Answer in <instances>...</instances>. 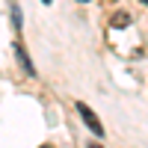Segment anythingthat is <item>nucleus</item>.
Returning <instances> with one entry per match:
<instances>
[{"mask_svg": "<svg viewBox=\"0 0 148 148\" xmlns=\"http://www.w3.org/2000/svg\"><path fill=\"white\" fill-rule=\"evenodd\" d=\"M77 113H80V119L86 121V127H89L92 133H101V136H104V125H101V119H98V116H95L83 101H77Z\"/></svg>", "mask_w": 148, "mask_h": 148, "instance_id": "f257e3e1", "label": "nucleus"}, {"mask_svg": "<svg viewBox=\"0 0 148 148\" xmlns=\"http://www.w3.org/2000/svg\"><path fill=\"white\" fill-rule=\"evenodd\" d=\"M15 53H18V62H21V68L27 71L30 77H33V74H36V68H33V62H30V56H27V51H24L21 45H15Z\"/></svg>", "mask_w": 148, "mask_h": 148, "instance_id": "f03ea898", "label": "nucleus"}, {"mask_svg": "<svg viewBox=\"0 0 148 148\" xmlns=\"http://www.w3.org/2000/svg\"><path fill=\"white\" fill-rule=\"evenodd\" d=\"M127 24H130L127 12H116V15H113V27H127Z\"/></svg>", "mask_w": 148, "mask_h": 148, "instance_id": "7ed1b4c3", "label": "nucleus"}, {"mask_svg": "<svg viewBox=\"0 0 148 148\" xmlns=\"http://www.w3.org/2000/svg\"><path fill=\"white\" fill-rule=\"evenodd\" d=\"M89 148H101V145H98V142H92V145H89Z\"/></svg>", "mask_w": 148, "mask_h": 148, "instance_id": "20e7f679", "label": "nucleus"}, {"mask_svg": "<svg viewBox=\"0 0 148 148\" xmlns=\"http://www.w3.org/2000/svg\"><path fill=\"white\" fill-rule=\"evenodd\" d=\"M39 148H53V145H39Z\"/></svg>", "mask_w": 148, "mask_h": 148, "instance_id": "39448f33", "label": "nucleus"}, {"mask_svg": "<svg viewBox=\"0 0 148 148\" xmlns=\"http://www.w3.org/2000/svg\"><path fill=\"white\" fill-rule=\"evenodd\" d=\"M77 3H89V0H77Z\"/></svg>", "mask_w": 148, "mask_h": 148, "instance_id": "423d86ee", "label": "nucleus"}, {"mask_svg": "<svg viewBox=\"0 0 148 148\" xmlns=\"http://www.w3.org/2000/svg\"><path fill=\"white\" fill-rule=\"evenodd\" d=\"M42 3H51V0H42Z\"/></svg>", "mask_w": 148, "mask_h": 148, "instance_id": "0eeeda50", "label": "nucleus"}, {"mask_svg": "<svg viewBox=\"0 0 148 148\" xmlns=\"http://www.w3.org/2000/svg\"><path fill=\"white\" fill-rule=\"evenodd\" d=\"M142 3H148V0H142Z\"/></svg>", "mask_w": 148, "mask_h": 148, "instance_id": "6e6552de", "label": "nucleus"}]
</instances>
